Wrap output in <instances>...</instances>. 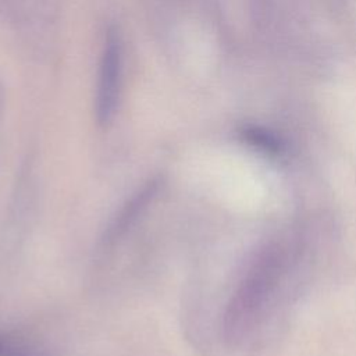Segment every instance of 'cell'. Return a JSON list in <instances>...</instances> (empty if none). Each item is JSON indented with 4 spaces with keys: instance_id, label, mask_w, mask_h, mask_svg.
I'll list each match as a JSON object with an SVG mask.
<instances>
[{
    "instance_id": "obj_1",
    "label": "cell",
    "mask_w": 356,
    "mask_h": 356,
    "mask_svg": "<svg viewBox=\"0 0 356 356\" xmlns=\"http://www.w3.org/2000/svg\"><path fill=\"white\" fill-rule=\"evenodd\" d=\"M122 79V46L120 35L110 31L106 36L97 75L95 111L99 124H108L118 107Z\"/></svg>"
},
{
    "instance_id": "obj_2",
    "label": "cell",
    "mask_w": 356,
    "mask_h": 356,
    "mask_svg": "<svg viewBox=\"0 0 356 356\" xmlns=\"http://www.w3.org/2000/svg\"><path fill=\"white\" fill-rule=\"evenodd\" d=\"M160 184H161V181L157 178L149 179L140 189H138L125 202V204L118 210L115 217L111 220V222L104 234L103 241L106 243L114 242L127 229H129V227L136 221V218L147 209V206L157 196V192L160 191Z\"/></svg>"
},
{
    "instance_id": "obj_3",
    "label": "cell",
    "mask_w": 356,
    "mask_h": 356,
    "mask_svg": "<svg viewBox=\"0 0 356 356\" xmlns=\"http://www.w3.org/2000/svg\"><path fill=\"white\" fill-rule=\"evenodd\" d=\"M0 356H24L18 349L7 343L6 341L0 339Z\"/></svg>"
}]
</instances>
